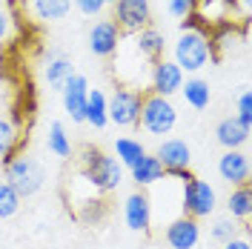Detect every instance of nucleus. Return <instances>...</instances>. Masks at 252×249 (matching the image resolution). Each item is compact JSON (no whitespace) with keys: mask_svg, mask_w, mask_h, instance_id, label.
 <instances>
[{"mask_svg":"<svg viewBox=\"0 0 252 249\" xmlns=\"http://www.w3.org/2000/svg\"><path fill=\"white\" fill-rule=\"evenodd\" d=\"M209 34H212V29L204 26L195 15L181 20V34L172 46V61L181 72H201L209 63V58H212Z\"/></svg>","mask_w":252,"mask_h":249,"instance_id":"f257e3e1","label":"nucleus"},{"mask_svg":"<svg viewBox=\"0 0 252 249\" xmlns=\"http://www.w3.org/2000/svg\"><path fill=\"white\" fill-rule=\"evenodd\" d=\"M80 172L89 178V184H92L97 192H103V195H109L115 189L124 184V166H121V160L118 157L106 155V152H100V149H83V157H80Z\"/></svg>","mask_w":252,"mask_h":249,"instance_id":"f03ea898","label":"nucleus"},{"mask_svg":"<svg viewBox=\"0 0 252 249\" xmlns=\"http://www.w3.org/2000/svg\"><path fill=\"white\" fill-rule=\"evenodd\" d=\"M178 124V109L169 97H160V94L143 92V103H141V118H138V126H141L146 135H155V138H163L169 135Z\"/></svg>","mask_w":252,"mask_h":249,"instance_id":"7ed1b4c3","label":"nucleus"},{"mask_svg":"<svg viewBox=\"0 0 252 249\" xmlns=\"http://www.w3.org/2000/svg\"><path fill=\"white\" fill-rule=\"evenodd\" d=\"M3 181L15 189L20 198H32L34 192L43 189L46 172L43 166L29 155H15L9 163H3Z\"/></svg>","mask_w":252,"mask_h":249,"instance_id":"20e7f679","label":"nucleus"},{"mask_svg":"<svg viewBox=\"0 0 252 249\" xmlns=\"http://www.w3.org/2000/svg\"><path fill=\"white\" fill-rule=\"evenodd\" d=\"M215 203H218V195H215V187H209V181L192 178L181 187V206L187 218H209L215 212Z\"/></svg>","mask_w":252,"mask_h":249,"instance_id":"39448f33","label":"nucleus"},{"mask_svg":"<svg viewBox=\"0 0 252 249\" xmlns=\"http://www.w3.org/2000/svg\"><path fill=\"white\" fill-rule=\"evenodd\" d=\"M141 103H143V92L138 89H126V86H118L112 97H106V115H109V124L124 126V129H132L138 126V118H141Z\"/></svg>","mask_w":252,"mask_h":249,"instance_id":"423d86ee","label":"nucleus"},{"mask_svg":"<svg viewBox=\"0 0 252 249\" xmlns=\"http://www.w3.org/2000/svg\"><path fill=\"white\" fill-rule=\"evenodd\" d=\"M115 6V15H112V23L118 26L121 34H135V31L146 29L152 23V6L149 0H118L112 3Z\"/></svg>","mask_w":252,"mask_h":249,"instance_id":"0eeeda50","label":"nucleus"},{"mask_svg":"<svg viewBox=\"0 0 252 249\" xmlns=\"http://www.w3.org/2000/svg\"><path fill=\"white\" fill-rule=\"evenodd\" d=\"M184 86V72L175 66V61H160L152 63V72H149V92L160 94V97H172L175 92H181Z\"/></svg>","mask_w":252,"mask_h":249,"instance_id":"6e6552de","label":"nucleus"},{"mask_svg":"<svg viewBox=\"0 0 252 249\" xmlns=\"http://www.w3.org/2000/svg\"><path fill=\"white\" fill-rule=\"evenodd\" d=\"M63 94V109L75 124H86V94H89V83L83 75H72L61 89Z\"/></svg>","mask_w":252,"mask_h":249,"instance_id":"1a4fd4ad","label":"nucleus"},{"mask_svg":"<svg viewBox=\"0 0 252 249\" xmlns=\"http://www.w3.org/2000/svg\"><path fill=\"white\" fill-rule=\"evenodd\" d=\"M121 40H124V34L118 31V26L112 20H97L89 29V49L97 58H112L121 46Z\"/></svg>","mask_w":252,"mask_h":249,"instance_id":"9d476101","label":"nucleus"},{"mask_svg":"<svg viewBox=\"0 0 252 249\" xmlns=\"http://www.w3.org/2000/svg\"><path fill=\"white\" fill-rule=\"evenodd\" d=\"M218 175L229 187L250 184V155L241 152V149H226L218 160Z\"/></svg>","mask_w":252,"mask_h":249,"instance_id":"9b49d317","label":"nucleus"},{"mask_svg":"<svg viewBox=\"0 0 252 249\" xmlns=\"http://www.w3.org/2000/svg\"><path fill=\"white\" fill-rule=\"evenodd\" d=\"M166 244L172 249H195L198 247V241H201V226H198V220L195 218H187V215H181V218H175L166 223Z\"/></svg>","mask_w":252,"mask_h":249,"instance_id":"f8f14e48","label":"nucleus"},{"mask_svg":"<svg viewBox=\"0 0 252 249\" xmlns=\"http://www.w3.org/2000/svg\"><path fill=\"white\" fill-rule=\"evenodd\" d=\"M124 220L132 232H149L152 229V212H149V198L146 192L138 189L132 192L124 203Z\"/></svg>","mask_w":252,"mask_h":249,"instance_id":"ddd939ff","label":"nucleus"},{"mask_svg":"<svg viewBox=\"0 0 252 249\" xmlns=\"http://www.w3.org/2000/svg\"><path fill=\"white\" fill-rule=\"evenodd\" d=\"M155 157L160 160L163 172L189 169V163H192V149L187 146V140H181V138H169V140H163V143L158 146Z\"/></svg>","mask_w":252,"mask_h":249,"instance_id":"4468645a","label":"nucleus"},{"mask_svg":"<svg viewBox=\"0 0 252 249\" xmlns=\"http://www.w3.org/2000/svg\"><path fill=\"white\" fill-rule=\"evenodd\" d=\"M129 37V43L135 46V52L138 55H143L146 61H160L163 58V49H166V40H163V34L158 29H152V26H146V29L135 31V34H126Z\"/></svg>","mask_w":252,"mask_h":249,"instance_id":"2eb2a0df","label":"nucleus"},{"mask_svg":"<svg viewBox=\"0 0 252 249\" xmlns=\"http://www.w3.org/2000/svg\"><path fill=\"white\" fill-rule=\"evenodd\" d=\"M232 9V0H198L195 3V17L204 23V26H223L226 17Z\"/></svg>","mask_w":252,"mask_h":249,"instance_id":"dca6fc26","label":"nucleus"},{"mask_svg":"<svg viewBox=\"0 0 252 249\" xmlns=\"http://www.w3.org/2000/svg\"><path fill=\"white\" fill-rule=\"evenodd\" d=\"M215 138L223 149H244L250 143V129H244L235 118H223L215 129Z\"/></svg>","mask_w":252,"mask_h":249,"instance_id":"f3484780","label":"nucleus"},{"mask_svg":"<svg viewBox=\"0 0 252 249\" xmlns=\"http://www.w3.org/2000/svg\"><path fill=\"white\" fill-rule=\"evenodd\" d=\"M129 172H132V181L138 184V187H152V184H158L166 172H163V166H160V160H158L155 155H146L135 163V166H129Z\"/></svg>","mask_w":252,"mask_h":249,"instance_id":"a211bd4d","label":"nucleus"},{"mask_svg":"<svg viewBox=\"0 0 252 249\" xmlns=\"http://www.w3.org/2000/svg\"><path fill=\"white\" fill-rule=\"evenodd\" d=\"M226 209H229V218H232V220H244V223H250V215H252V192H250V184L235 187L232 192H229Z\"/></svg>","mask_w":252,"mask_h":249,"instance_id":"6ab92c4d","label":"nucleus"},{"mask_svg":"<svg viewBox=\"0 0 252 249\" xmlns=\"http://www.w3.org/2000/svg\"><path fill=\"white\" fill-rule=\"evenodd\" d=\"M181 94H184V100H187L192 109H206V106H209V100H212L209 83H206L204 78H189V80H184Z\"/></svg>","mask_w":252,"mask_h":249,"instance_id":"aec40b11","label":"nucleus"},{"mask_svg":"<svg viewBox=\"0 0 252 249\" xmlns=\"http://www.w3.org/2000/svg\"><path fill=\"white\" fill-rule=\"evenodd\" d=\"M86 124L94 129H103L109 124V115H106V94L100 89H89L86 94Z\"/></svg>","mask_w":252,"mask_h":249,"instance_id":"412c9836","label":"nucleus"},{"mask_svg":"<svg viewBox=\"0 0 252 249\" xmlns=\"http://www.w3.org/2000/svg\"><path fill=\"white\" fill-rule=\"evenodd\" d=\"M43 72H46V83L55 89V92H61L63 86H66V80L75 75L72 63L66 61V58H61V55L52 58V61H46V69H43Z\"/></svg>","mask_w":252,"mask_h":249,"instance_id":"4be33fe9","label":"nucleus"},{"mask_svg":"<svg viewBox=\"0 0 252 249\" xmlns=\"http://www.w3.org/2000/svg\"><path fill=\"white\" fill-rule=\"evenodd\" d=\"M115 152H118V160H121V166H124V169L135 166V163L146 155L143 143H141V140H135V138H118V140H115Z\"/></svg>","mask_w":252,"mask_h":249,"instance_id":"5701e85b","label":"nucleus"},{"mask_svg":"<svg viewBox=\"0 0 252 249\" xmlns=\"http://www.w3.org/2000/svg\"><path fill=\"white\" fill-rule=\"evenodd\" d=\"M17 140L20 135H17L15 124L9 118H0V163H9L17 155Z\"/></svg>","mask_w":252,"mask_h":249,"instance_id":"b1692460","label":"nucleus"},{"mask_svg":"<svg viewBox=\"0 0 252 249\" xmlns=\"http://www.w3.org/2000/svg\"><path fill=\"white\" fill-rule=\"evenodd\" d=\"M32 9L40 20H63L72 9V0H32Z\"/></svg>","mask_w":252,"mask_h":249,"instance_id":"393cba45","label":"nucleus"},{"mask_svg":"<svg viewBox=\"0 0 252 249\" xmlns=\"http://www.w3.org/2000/svg\"><path fill=\"white\" fill-rule=\"evenodd\" d=\"M49 152H55L58 157H72V143H69V135L61 121L49 126Z\"/></svg>","mask_w":252,"mask_h":249,"instance_id":"a878e982","label":"nucleus"},{"mask_svg":"<svg viewBox=\"0 0 252 249\" xmlns=\"http://www.w3.org/2000/svg\"><path fill=\"white\" fill-rule=\"evenodd\" d=\"M20 195H17L15 189L9 187L6 181H0V218H12L20 212Z\"/></svg>","mask_w":252,"mask_h":249,"instance_id":"bb28decb","label":"nucleus"},{"mask_svg":"<svg viewBox=\"0 0 252 249\" xmlns=\"http://www.w3.org/2000/svg\"><path fill=\"white\" fill-rule=\"evenodd\" d=\"M209 235H212L215 241H220V244H226L229 238H235V235H238V223L232 218H220V220H215V223H212Z\"/></svg>","mask_w":252,"mask_h":249,"instance_id":"cd10ccee","label":"nucleus"},{"mask_svg":"<svg viewBox=\"0 0 252 249\" xmlns=\"http://www.w3.org/2000/svg\"><path fill=\"white\" fill-rule=\"evenodd\" d=\"M232 118H235L244 129L252 132V94L250 92H241V97H238V115H232Z\"/></svg>","mask_w":252,"mask_h":249,"instance_id":"c85d7f7f","label":"nucleus"},{"mask_svg":"<svg viewBox=\"0 0 252 249\" xmlns=\"http://www.w3.org/2000/svg\"><path fill=\"white\" fill-rule=\"evenodd\" d=\"M195 3L198 0H166V12L178 20H184V17L195 15Z\"/></svg>","mask_w":252,"mask_h":249,"instance_id":"c756f323","label":"nucleus"},{"mask_svg":"<svg viewBox=\"0 0 252 249\" xmlns=\"http://www.w3.org/2000/svg\"><path fill=\"white\" fill-rule=\"evenodd\" d=\"M75 6H78V12L80 15H86V17H97L100 12H103V0H72Z\"/></svg>","mask_w":252,"mask_h":249,"instance_id":"7c9ffc66","label":"nucleus"},{"mask_svg":"<svg viewBox=\"0 0 252 249\" xmlns=\"http://www.w3.org/2000/svg\"><path fill=\"white\" fill-rule=\"evenodd\" d=\"M223 249H252V244H250V235H241V238H229L226 244H223Z\"/></svg>","mask_w":252,"mask_h":249,"instance_id":"2f4dec72","label":"nucleus"},{"mask_svg":"<svg viewBox=\"0 0 252 249\" xmlns=\"http://www.w3.org/2000/svg\"><path fill=\"white\" fill-rule=\"evenodd\" d=\"M9 31H12V20H9V15L0 9V43L9 37Z\"/></svg>","mask_w":252,"mask_h":249,"instance_id":"473e14b6","label":"nucleus"},{"mask_svg":"<svg viewBox=\"0 0 252 249\" xmlns=\"http://www.w3.org/2000/svg\"><path fill=\"white\" fill-rule=\"evenodd\" d=\"M6 3H9V9H15L17 6V0H6Z\"/></svg>","mask_w":252,"mask_h":249,"instance_id":"72a5a7b5","label":"nucleus"},{"mask_svg":"<svg viewBox=\"0 0 252 249\" xmlns=\"http://www.w3.org/2000/svg\"><path fill=\"white\" fill-rule=\"evenodd\" d=\"M103 3H118V0H103Z\"/></svg>","mask_w":252,"mask_h":249,"instance_id":"f704fd0d","label":"nucleus"}]
</instances>
